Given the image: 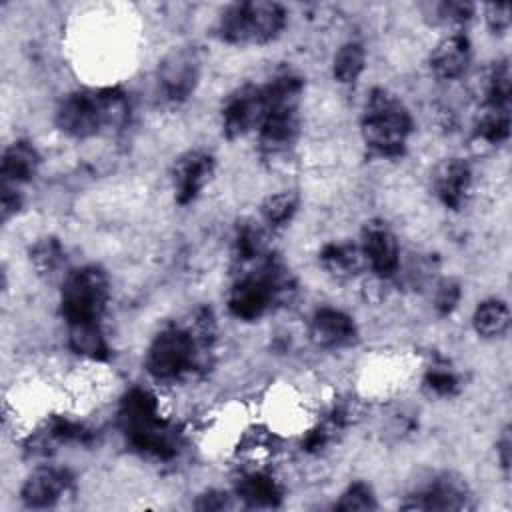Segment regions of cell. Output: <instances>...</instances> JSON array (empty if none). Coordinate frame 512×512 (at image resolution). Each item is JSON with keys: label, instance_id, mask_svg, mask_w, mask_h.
Returning a JSON list of instances; mask_svg holds the SVG:
<instances>
[{"label": "cell", "instance_id": "cell-1", "mask_svg": "<svg viewBox=\"0 0 512 512\" xmlns=\"http://www.w3.org/2000/svg\"><path fill=\"white\" fill-rule=\"evenodd\" d=\"M214 322L208 310H200L188 328L168 326L160 330L146 352V368L156 380H176L196 368L200 354L210 348Z\"/></svg>", "mask_w": 512, "mask_h": 512}, {"label": "cell", "instance_id": "cell-2", "mask_svg": "<svg viewBox=\"0 0 512 512\" xmlns=\"http://www.w3.org/2000/svg\"><path fill=\"white\" fill-rule=\"evenodd\" d=\"M118 422L128 442L158 460H168L178 452L176 428L160 416L156 398L140 388L130 390L118 408Z\"/></svg>", "mask_w": 512, "mask_h": 512}, {"label": "cell", "instance_id": "cell-3", "mask_svg": "<svg viewBox=\"0 0 512 512\" xmlns=\"http://www.w3.org/2000/svg\"><path fill=\"white\" fill-rule=\"evenodd\" d=\"M126 116V100L118 88L80 90L68 94L56 108L58 128L74 138H88Z\"/></svg>", "mask_w": 512, "mask_h": 512}, {"label": "cell", "instance_id": "cell-4", "mask_svg": "<svg viewBox=\"0 0 512 512\" xmlns=\"http://www.w3.org/2000/svg\"><path fill=\"white\" fill-rule=\"evenodd\" d=\"M266 114L260 124V146L270 154L284 152L298 134V104L302 80L290 72L264 86Z\"/></svg>", "mask_w": 512, "mask_h": 512}, {"label": "cell", "instance_id": "cell-5", "mask_svg": "<svg viewBox=\"0 0 512 512\" xmlns=\"http://www.w3.org/2000/svg\"><path fill=\"white\" fill-rule=\"evenodd\" d=\"M360 130L366 146L380 156H400L412 132V118L398 98L376 88L366 100Z\"/></svg>", "mask_w": 512, "mask_h": 512}, {"label": "cell", "instance_id": "cell-6", "mask_svg": "<svg viewBox=\"0 0 512 512\" xmlns=\"http://www.w3.org/2000/svg\"><path fill=\"white\" fill-rule=\"evenodd\" d=\"M292 282L288 272L274 262L266 260L258 272L242 276L228 294V308L240 320L260 318L274 302L288 296Z\"/></svg>", "mask_w": 512, "mask_h": 512}, {"label": "cell", "instance_id": "cell-7", "mask_svg": "<svg viewBox=\"0 0 512 512\" xmlns=\"http://www.w3.org/2000/svg\"><path fill=\"white\" fill-rule=\"evenodd\" d=\"M286 24V12L276 2H240L228 6L220 20L222 40L232 44H264L274 40Z\"/></svg>", "mask_w": 512, "mask_h": 512}, {"label": "cell", "instance_id": "cell-8", "mask_svg": "<svg viewBox=\"0 0 512 512\" xmlns=\"http://www.w3.org/2000/svg\"><path fill=\"white\" fill-rule=\"evenodd\" d=\"M108 302V278L96 266L72 270L62 284V314L68 324L96 322Z\"/></svg>", "mask_w": 512, "mask_h": 512}, {"label": "cell", "instance_id": "cell-9", "mask_svg": "<svg viewBox=\"0 0 512 512\" xmlns=\"http://www.w3.org/2000/svg\"><path fill=\"white\" fill-rule=\"evenodd\" d=\"M200 74V60L194 48L182 46L168 52L158 66V86L166 100L182 102L186 100L196 84Z\"/></svg>", "mask_w": 512, "mask_h": 512}, {"label": "cell", "instance_id": "cell-10", "mask_svg": "<svg viewBox=\"0 0 512 512\" xmlns=\"http://www.w3.org/2000/svg\"><path fill=\"white\" fill-rule=\"evenodd\" d=\"M266 114V92L262 86L246 84L236 88L222 106V130L228 138L260 128Z\"/></svg>", "mask_w": 512, "mask_h": 512}, {"label": "cell", "instance_id": "cell-11", "mask_svg": "<svg viewBox=\"0 0 512 512\" xmlns=\"http://www.w3.org/2000/svg\"><path fill=\"white\" fill-rule=\"evenodd\" d=\"M466 482L454 474H442L424 492L410 496L402 504L408 510H468L472 508Z\"/></svg>", "mask_w": 512, "mask_h": 512}, {"label": "cell", "instance_id": "cell-12", "mask_svg": "<svg viewBox=\"0 0 512 512\" xmlns=\"http://www.w3.org/2000/svg\"><path fill=\"white\" fill-rule=\"evenodd\" d=\"M360 250L364 254L366 264L380 278H388L398 270V242L384 222H368L364 226Z\"/></svg>", "mask_w": 512, "mask_h": 512}, {"label": "cell", "instance_id": "cell-13", "mask_svg": "<svg viewBox=\"0 0 512 512\" xmlns=\"http://www.w3.org/2000/svg\"><path fill=\"white\" fill-rule=\"evenodd\" d=\"M70 486L72 476L68 474V470L56 466H42L26 478L20 496L30 508H48L56 504L64 494H68Z\"/></svg>", "mask_w": 512, "mask_h": 512}, {"label": "cell", "instance_id": "cell-14", "mask_svg": "<svg viewBox=\"0 0 512 512\" xmlns=\"http://www.w3.org/2000/svg\"><path fill=\"white\" fill-rule=\"evenodd\" d=\"M214 172V160L204 150H190L174 164V190L180 204L192 202Z\"/></svg>", "mask_w": 512, "mask_h": 512}, {"label": "cell", "instance_id": "cell-15", "mask_svg": "<svg viewBox=\"0 0 512 512\" xmlns=\"http://www.w3.org/2000/svg\"><path fill=\"white\" fill-rule=\"evenodd\" d=\"M472 172L462 158L444 160L434 172V190L440 202L452 210H458L470 192Z\"/></svg>", "mask_w": 512, "mask_h": 512}, {"label": "cell", "instance_id": "cell-16", "mask_svg": "<svg viewBox=\"0 0 512 512\" xmlns=\"http://www.w3.org/2000/svg\"><path fill=\"white\" fill-rule=\"evenodd\" d=\"M356 336L354 320L336 308H322L310 320V338L324 348L350 344Z\"/></svg>", "mask_w": 512, "mask_h": 512}, {"label": "cell", "instance_id": "cell-17", "mask_svg": "<svg viewBox=\"0 0 512 512\" xmlns=\"http://www.w3.org/2000/svg\"><path fill=\"white\" fill-rule=\"evenodd\" d=\"M470 58L472 52L468 38L464 34H450L434 48L430 68L442 80H456L468 70Z\"/></svg>", "mask_w": 512, "mask_h": 512}, {"label": "cell", "instance_id": "cell-18", "mask_svg": "<svg viewBox=\"0 0 512 512\" xmlns=\"http://www.w3.org/2000/svg\"><path fill=\"white\" fill-rule=\"evenodd\" d=\"M40 158L36 148L30 142L18 140L10 144L2 154V178L4 182L22 184L30 182L36 176Z\"/></svg>", "mask_w": 512, "mask_h": 512}, {"label": "cell", "instance_id": "cell-19", "mask_svg": "<svg viewBox=\"0 0 512 512\" xmlns=\"http://www.w3.org/2000/svg\"><path fill=\"white\" fill-rule=\"evenodd\" d=\"M236 494L248 506L258 508H272L278 506L282 500L280 484L266 472H252L238 480Z\"/></svg>", "mask_w": 512, "mask_h": 512}, {"label": "cell", "instance_id": "cell-20", "mask_svg": "<svg viewBox=\"0 0 512 512\" xmlns=\"http://www.w3.org/2000/svg\"><path fill=\"white\" fill-rule=\"evenodd\" d=\"M320 262L336 278H350L366 264L360 246L350 242L326 244L320 252Z\"/></svg>", "mask_w": 512, "mask_h": 512}, {"label": "cell", "instance_id": "cell-21", "mask_svg": "<svg viewBox=\"0 0 512 512\" xmlns=\"http://www.w3.org/2000/svg\"><path fill=\"white\" fill-rule=\"evenodd\" d=\"M472 324L480 336H486V338L500 336L510 326V310L502 300H494V298L484 300L474 310Z\"/></svg>", "mask_w": 512, "mask_h": 512}, {"label": "cell", "instance_id": "cell-22", "mask_svg": "<svg viewBox=\"0 0 512 512\" xmlns=\"http://www.w3.org/2000/svg\"><path fill=\"white\" fill-rule=\"evenodd\" d=\"M68 346L82 356L100 360L108 356L106 340L98 328L96 322H84V324H70L68 332Z\"/></svg>", "mask_w": 512, "mask_h": 512}, {"label": "cell", "instance_id": "cell-23", "mask_svg": "<svg viewBox=\"0 0 512 512\" xmlns=\"http://www.w3.org/2000/svg\"><path fill=\"white\" fill-rule=\"evenodd\" d=\"M476 134L488 144H500L510 134V106L486 104L478 118Z\"/></svg>", "mask_w": 512, "mask_h": 512}, {"label": "cell", "instance_id": "cell-24", "mask_svg": "<svg viewBox=\"0 0 512 512\" xmlns=\"http://www.w3.org/2000/svg\"><path fill=\"white\" fill-rule=\"evenodd\" d=\"M366 64V52L358 42H348L338 48L332 62V74L340 84H352L358 80Z\"/></svg>", "mask_w": 512, "mask_h": 512}, {"label": "cell", "instance_id": "cell-25", "mask_svg": "<svg viewBox=\"0 0 512 512\" xmlns=\"http://www.w3.org/2000/svg\"><path fill=\"white\" fill-rule=\"evenodd\" d=\"M264 252V234L254 224H242L234 238V258L240 262H250L260 258Z\"/></svg>", "mask_w": 512, "mask_h": 512}, {"label": "cell", "instance_id": "cell-26", "mask_svg": "<svg viewBox=\"0 0 512 512\" xmlns=\"http://www.w3.org/2000/svg\"><path fill=\"white\" fill-rule=\"evenodd\" d=\"M30 260L42 274H52L64 262L62 244L56 238H42L30 250Z\"/></svg>", "mask_w": 512, "mask_h": 512}, {"label": "cell", "instance_id": "cell-27", "mask_svg": "<svg viewBox=\"0 0 512 512\" xmlns=\"http://www.w3.org/2000/svg\"><path fill=\"white\" fill-rule=\"evenodd\" d=\"M296 206H298V198L294 192H278V194H272L264 200L262 204V216L268 224L272 226H282L286 224L292 214L296 212Z\"/></svg>", "mask_w": 512, "mask_h": 512}, {"label": "cell", "instance_id": "cell-28", "mask_svg": "<svg viewBox=\"0 0 512 512\" xmlns=\"http://www.w3.org/2000/svg\"><path fill=\"white\" fill-rule=\"evenodd\" d=\"M510 66L506 60L494 64L488 86H486V104H500L510 106V92H512V80H510Z\"/></svg>", "mask_w": 512, "mask_h": 512}, {"label": "cell", "instance_id": "cell-29", "mask_svg": "<svg viewBox=\"0 0 512 512\" xmlns=\"http://www.w3.org/2000/svg\"><path fill=\"white\" fill-rule=\"evenodd\" d=\"M336 508L344 510V512H350V510H374L376 508V498H374L372 490L366 484L356 482V484L346 488V492L340 496Z\"/></svg>", "mask_w": 512, "mask_h": 512}, {"label": "cell", "instance_id": "cell-30", "mask_svg": "<svg viewBox=\"0 0 512 512\" xmlns=\"http://www.w3.org/2000/svg\"><path fill=\"white\" fill-rule=\"evenodd\" d=\"M424 386L438 396H450L458 388V380L450 370L432 368L424 378Z\"/></svg>", "mask_w": 512, "mask_h": 512}, {"label": "cell", "instance_id": "cell-31", "mask_svg": "<svg viewBox=\"0 0 512 512\" xmlns=\"http://www.w3.org/2000/svg\"><path fill=\"white\" fill-rule=\"evenodd\" d=\"M460 284L454 282V280H444L438 284V290H436V296H434V306L440 314H450L458 300H460Z\"/></svg>", "mask_w": 512, "mask_h": 512}, {"label": "cell", "instance_id": "cell-32", "mask_svg": "<svg viewBox=\"0 0 512 512\" xmlns=\"http://www.w3.org/2000/svg\"><path fill=\"white\" fill-rule=\"evenodd\" d=\"M436 14L442 22L462 24L474 14V6L470 2H440L436 6Z\"/></svg>", "mask_w": 512, "mask_h": 512}, {"label": "cell", "instance_id": "cell-33", "mask_svg": "<svg viewBox=\"0 0 512 512\" xmlns=\"http://www.w3.org/2000/svg\"><path fill=\"white\" fill-rule=\"evenodd\" d=\"M486 22L492 32L502 34L510 28V4H488L486 6Z\"/></svg>", "mask_w": 512, "mask_h": 512}, {"label": "cell", "instance_id": "cell-34", "mask_svg": "<svg viewBox=\"0 0 512 512\" xmlns=\"http://www.w3.org/2000/svg\"><path fill=\"white\" fill-rule=\"evenodd\" d=\"M228 494L224 492H216V490H210L206 494H202L196 502V508L198 510H222V508H228L230 502H228Z\"/></svg>", "mask_w": 512, "mask_h": 512}, {"label": "cell", "instance_id": "cell-35", "mask_svg": "<svg viewBox=\"0 0 512 512\" xmlns=\"http://www.w3.org/2000/svg\"><path fill=\"white\" fill-rule=\"evenodd\" d=\"M20 196L12 188H4L2 192V220H8L12 214L18 212L20 208Z\"/></svg>", "mask_w": 512, "mask_h": 512}, {"label": "cell", "instance_id": "cell-36", "mask_svg": "<svg viewBox=\"0 0 512 512\" xmlns=\"http://www.w3.org/2000/svg\"><path fill=\"white\" fill-rule=\"evenodd\" d=\"M328 442V430L326 428H314L306 434L304 438V448L306 450H318Z\"/></svg>", "mask_w": 512, "mask_h": 512}, {"label": "cell", "instance_id": "cell-37", "mask_svg": "<svg viewBox=\"0 0 512 512\" xmlns=\"http://www.w3.org/2000/svg\"><path fill=\"white\" fill-rule=\"evenodd\" d=\"M496 446H498L496 450H498V454H500V464H502V468L508 472V468H510V446H512L508 430L502 434V438L498 440Z\"/></svg>", "mask_w": 512, "mask_h": 512}]
</instances>
